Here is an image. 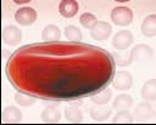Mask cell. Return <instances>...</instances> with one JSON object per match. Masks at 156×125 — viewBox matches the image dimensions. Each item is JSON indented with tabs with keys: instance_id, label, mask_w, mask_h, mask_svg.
<instances>
[{
	"instance_id": "1",
	"label": "cell",
	"mask_w": 156,
	"mask_h": 125,
	"mask_svg": "<svg viewBox=\"0 0 156 125\" xmlns=\"http://www.w3.org/2000/svg\"><path fill=\"white\" fill-rule=\"evenodd\" d=\"M6 76L21 92L44 101H80L104 90L116 73L113 55L80 41L24 45L6 62Z\"/></svg>"
},
{
	"instance_id": "2",
	"label": "cell",
	"mask_w": 156,
	"mask_h": 125,
	"mask_svg": "<svg viewBox=\"0 0 156 125\" xmlns=\"http://www.w3.org/2000/svg\"><path fill=\"white\" fill-rule=\"evenodd\" d=\"M111 19L116 25H129L133 21V11L126 6H117L111 11Z\"/></svg>"
},
{
	"instance_id": "3",
	"label": "cell",
	"mask_w": 156,
	"mask_h": 125,
	"mask_svg": "<svg viewBox=\"0 0 156 125\" xmlns=\"http://www.w3.org/2000/svg\"><path fill=\"white\" fill-rule=\"evenodd\" d=\"M133 41H134V36H133L132 32L123 29L115 34V36L112 39V46L118 51H123V50L129 49L130 45L133 44Z\"/></svg>"
},
{
	"instance_id": "4",
	"label": "cell",
	"mask_w": 156,
	"mask_h": 125,
	"mask_svg": "<svg viewBox=\"0 0 156 125\" xmlns=\"http://www.w3.org/2000/svg\"><path fill=\"white\" fill-rule=\"evenodd\" d=\"M111 84L117 90H129L133 85V76L127 70H117L112 78Z\"/></svg>"
},
{
	"instance_id": "5",
	"label": "cell",
	"mask_w": 156,
	"mask_h": 125,
	"mask_svg": "<svg viewBox=\"0 0 156 125\" xmlns=\"http://www.w3.org/2000/svg\"><path fill=\"white\" fill-rule=\"evenodd\" d=\"M22 40V32L16 25H6L2 29V41L9 46H16Z\"/></svg>"
},
{
	"instance_id": "6",
	"label": "cell",
	"mask_w": 156,
	"mask_h": 125,
	"mask_svg": "<svg viewBox=\"0 0 156 125\" xmlns=\"http://www.w3.org/2000/svg\"><path fill=\"white\" fill-rule=\"evenodd\" d=\"M112 33V27L110 23L104 21H98V23L90 29V36L94 40H105L107 39Z\"/></svg>"
},
{
	"instance_id": "7",
	"label": "cell",
	"mask_w": 156,
	"mask_h": 125,
	"mask_svg": "<svg viewBox=\"0 0 156 125\" xmlns=\"http://www.w3.org/2000/svg\"><path fill=\"white\" fill-rule=\"evenodd\" d=\"M15 19L21 25H30L37 19V12L32 7H21L16 11Z\"/></svg>"
},
{
	"instance_id": "8",
	"label": "cell",
	"mask_w": 156,
	"mask_h": 125,
	"mask_svg": "<svg viewBox=\"0 0 156 125\" xmlns=\"http://www.w3.org/2000/svg\"><path fill=\"white\" fill-rule=\"evenodd\" d=\"M132 61H145L154 56V50L146 44H138L129 50Z\"/></svg>"
},
{
	"instance_id": "9",
	"label": "cell",
	"mask_w": 156,
	"mask_h": 125,
	"mask_svg": "<svg viewBox=\"0 0 156 125\" xmlns=\"http://www.w3.org/2000/svg\"><path fill=\"white\" fill-rule=\"evenodd\" d=\"M156 114V109L149 103V101L145 102H140L136 104V107L134 108V115L138 120L140 121H145L149 120L151 118H154Z\"/></svg>"
},
{
	"instance_id": "10",
	"label": "cell",
	"mask_w": 156,
	"mask_h": 125,
	"mask_svg": "<svg viewBox=\"0 0 156 125\" xmlns=\"http://www.w3.org/2000/svg\"><path fill=\"white\" fill-rule=\"evenodd\" d=\"M112 114V107L105 104H95L89 108V115L95 121H105Z\"/></svg>"
},
{
	"instance_id": "11",
	"label": "cell",
	"mask_w": 156,
	"mask_h": 125,
	"mask_svg": "<svg viewBox=\"0 0 156 125\" xmlns=\"http://www.w3.org/2000/svg\"><path fill=\"white\" fill-rule=\"evenodd\" d=\"M1 120L5 124H18L22 121V112L13 106H7L2 109Z\"/></svg>"
},
{
	"instance_id": "12",
	"label": "cell",
	"mask_w": 156,
	"mask_h": 125,
	"mask_svg": "<svg viewBox=\"0 0 156 125\" xmlns=\"http://www.w3.org/2000/svg\"><path fill=\"white\" fill-rule=\"evenodd\" d=\"M40 118H41V121L45 124H56L61 120V112L55 106L45 107L41 112Z\"/></svg>"
},
{
	"instance_id": "13",
	"label": "cell",
	"mask_w": 156,
	"mask_h": 125,
	"mask_svg": "<svg viewBox=\"0 0 156 125\" xmlns=\"http://www.w3.org/2000/svg\"><path fill=\"white\" fill-rule=\"evenodd\" d=\"M78 8L79 6L76 0H61L58 5V11L61 16L66 18H72L73 16H76L78 12Z\"/></svg>"
},
{
	"instance_id": "14",
	"label": "cell",
	"mask_w": 156,
	"mask_h": 125,
	"mask_svg": "<svg viewBox=\"0 0 156 125\" xmlns=\"http://www.w3.org/2000/svg\"><path fill=\"white\" fill-rule=\"evenodd\" d=\"M140 30H141V34L147 38L155 36L156 35V15L146 16L141 22Z\"/></svg>"
},
{
	"instance_id": "15",
	"label": "cell",
	"mask_w": 156,
	"mask_h": 125,
	"mask_svg": "<svg viewBox=\"0 0 156 125\" xmlns=\"http://www.w3.org/2000/svg\"><path fill=\"white\" fill-rule=\"evenodd\" d=\"M80 103V102H79ZM79 103L77 104H71L65 108V117L67 121L69 123H82L83 121V112L79 108Z\"/></svg>"
},
{
	"instance_id": "16",
	"label": "cell",
	"mask_w": 156,
	"mask_h": 125,
	"mask_svg": "<svg viewBox=\"0 0 156 125\" xmlns=\"http://www.w3.org/2000/svg\"><path fill=\"white\" fill-rule=\"evenodd\" d=\"M140 95L145 101H155L156 100V79L146 80L141 87Z\"/></svg>"
},
{
	"instance_id": "17",
	"label": "cell",
	"mask_w": 156,
	"mask_h": 125,
	"mask_svg": "<svg viewBox=\"0 0 156 125\" xmlns=\"http://www.w3.org/2000/svg\"><path fill=\"white\" fill-rule=\"evenodd\" d=\"M60 36H61V29L55 24H48L41 32V38L44 41H55L58 40Z\"/></svg>"
},
{
	"instance_id": "18",
	"label": "cell",
	"mask_w": 156,
	"mask_h": 125,
	"mask_svg": "<svg viewBox=\"0 0 156 125\" xmlns=\"http://www.w3.org/2000/svg\"><path fill=\"white\" fill-rule=\"evenodd\" d=\"M132 106H133V97L127 93L118 95L112 103V108L115 109H129Z\"/></svg>"
},
{
	"instance_id": "19",
	"label": "cell",
	"mask_w": 156,
	"mask_h": 125,
	"mask_svg": "<svg viewBox=\"0 0 156 125\" xmlns=\"http://www.w3.org/2000/svg\"><path fill=\"white\" fill-rule=\"evenodd\" d=\"M111 97H112V90L105 87L104 90H101V91L94 93L93 96H90V101L94 104H107L110 102Z\"/></svg>"
},
{
	"instance_id": "20",
	"label": "cell",
	"mask_w": 156,
	"mask_h": 125,
	"mask_svg": "<svg viewBox=\"0 0 156 125\" xmlns=\"http://www.w3.org/2000/svg\"><path fill=\"white\" fill-rule=\"evenodd\" d=\"M133 121V114L128 109H119V112H117V114L112 119L113 124H132Z\"/></svg>"
},
{
	"instance_id": "21",
	"label": "cell",
	"mask_w": 156,
	"mask_h": 125,
	"mask_svg": "<svg viewBox=\"0 0 156 125\" xmlns=\"http://www.w3.org/2000/svg\"><path fill=\"white\" fill-rule=\"evenodd\" d=\"M63 33H65V36L68 40H72V41H80V39L83 38L82 30L78 27L73 25V24L66 25L65 29H63Z\"/></svg>"
},
{
	"instance_id": "22",
	"label": "cell",
	"mask_w": 156,
	"mask_h": 125,
	"mask_svg": "<svg viewBox=\"0 0 156 125\" xmlns=\"http://www.w3.org/2000/svg\"><path fill=\"white\" fill-rule=\"evenodd\" d=\"M15 101L18 106L21 107H29L32 104L35 103L37 98L34 96H30L28 93H24V92H21V91H17L15 93Z\"/></svg>"
},
{
	"instance_id": "23",
	"label": "cell",
	"mask_w": 156,
	"mask_h": 125,
	"mask_svg": "<svg viewBox=\"0 0 156 125\" xmlns=\"http://www.w3.org/2000/svg\"><path fill=\"white\" fill-rule=\"evenodd\" d=\"M79 22H80V24H82L84 28L91 29V28L98 23V19H96V17H95L93 13H90V12H84V13L80 15Z\"/></svg>"
},
{
	"instance_id": "24",
	"label": "cell",
	"mask_w": 156,
	"mask_h": 125,
	"mask_svg": "<svg viewBox=\"0 0 156 125\" xmlns=\"http://www.w3.org/2000/svg\"><path fill=\"white\" fill-rule=\"evenodd\" d=\"M113 58H115L116 64L119 66V67L128 66V64H130L133 62L132 58H130V52L129 51H126V52H116V53H113Z\"/></svg>"
},
{
	"instance_id": "25",
	"label": "cell",
	"mask_w": 156,
	"mask_h": 125,
	"mask_svg": "<svg viewBox=\"0 0 156 125\" xmlns=\"http://www.w3.org/2000/svg\"><path fill=\"white\" fill-rule=\"evenodd\" d=\"M13 1H15V4L22 5V4H27V2H29L30 0H13Z\"/></svg>"
},
{
	"instance_id": "26",
	"label": "cell",
	"mask_w": 156,
	"mask_h": 125,
	"mask_svg": "<svg viewBox=\"0 0 156 125\" xmlns=\"http://www.w3.org/2000/svg\"><path fill=\"white\" fill-rule=\"evenodd\" d=\"M115 1H118V2H127V1H129V0H115Z\"/></svg>"
}]
</instances>
